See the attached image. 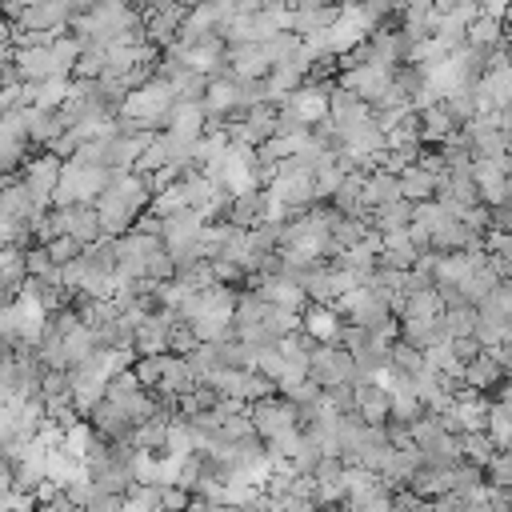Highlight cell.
Here are the masks:
<instances>
[{"mask_svg":"<svg viewBox=\"0 0 512 512\" xmlns=\"http://www.w3.org/2000/svg\"><path fill=\"white\" fill-rule=\"evenodd\" d=\"M352 396H356V416L372 428H384V420L392 416V396L372 380V376H356L352 384Z\"/></svg>","mask_w":512,"mask_h":512,"instance_id":"obj_4","label":"cell"},{"mask_svg":"<svg viewBox=\"0 0 512 512\" xmlns=\"http://www.w3.org/2000/svg\"><path fill=\"white\" fill-rule=\"evenodd\" d=\"M228 512H268V496L256 504H228Z\"/></svg>","mask_w":512,"mask_h":512,"instance_id":"obj_21","label":"cell"},{"mask_svg":"<svg viewBox=\"0 0 512 512\" xmlns=\"http://www.w3.org/2000/svg\"><path fill=\"white\" fill-rule=\"evenodd\" d=\"M204 104L200 100H176V108L168 112V132L176 136H188V140H200L204 132Z\"/></svg>","mask_w":512,"mask_h":512,"instance_id":"obj_9","label":"cell"},{"mask_svg":"<svg viewBox=\"0 0 512 512\" xmlns=\"http://www.w3.org/2000/svg\"><path fill=\"white\" fill-rule=\"evenodd\" d=\"M160 508L164 512H188L192 508V492L180 488V484H164L160 488Z\"/></svg>","mask_w":512,"mask_h":512,"instance_id":"obj_17","label":"cell"},{"mask_svg":"<svg viewBox=\"0 0 512 512\" xmlns=\"http://www.w3.org/2000/svg\"><path fill=\"white\" fill-rule=\"evenodd\" d=\"M64 212V236H72L76 244H96L100 240V212H96V204H72V208H60Z\"/></svg>","mask_w":512,"mask_h":512,"instance_id":"obj_6","label":"cell"},{"mask_svg":"<svg viewBox=\"0 0 512 512\" xmlns=\"http://www.w3.org/2000/svg\"><path fill=\"white\" fill-rule=\"evenodd\" d=\"M112 184V172L100 164H80V160H64L60 168V184L52 196V208H72V204H96Z\"/></svg>","mask_w":512,"mask_h":512,"instance_id":"obj_1","label":"cell"},{"mask_svg":"<svg viewBox=\"0 0 512 512\" xmlns=\"http://www.w3.org/2000/svg\"><path fill=\"white\" fill-rule=\"evenodd\" d=\"M432 192H436V172H428V168H412V164L400 172V196H404V200L424 204Z\"/></svg>","mask_w":512,"mask_h":512,"instance_id":"obj_13","label":"cell"},{"mask_svg":"<svg viewBox=\"0 0 512 512\" xmlns=\"http://www.w3.org/2000/svg\"><path fill=\"white\" fill-rule=\"evenodd\" d=\"M392 512H400V508H392Z\"/></svg>","mask_w":512,"mask_h":512,"instance_id":"obj_22","label":"cell"},{"mask_svg":"<svg viewBox=\"0 0 512 512\" xmlns=\"http://www.w3.org/2000/svg\"><path fill=\"white\" fill-rule=\"evenodd\" d=\"M504 380V368H500V360L492 356V352H476L468 364H464V384L472 388V392H484V388H492V384H500Z\"/></svg>","mask_w":512,"mask_h":512,"instance_id":"obj_10","label":"cell"},{"mask_svg":"<svg viewBox=\"0 0 512 512\" xmlns=\"http://www.w3.org/2000/svg\"><path fill=\"white\" fill-rule=\"evenodd\" d=\"M496 360H500V368H504V376H512V336H508V340L500 344V356H496Z\"/></svg>","mask_w":512,"mask_h":512,"instance_id":"obj_18","label":"cell"},{"mask_svg":"<svg viewBox=\"0 0 512 512\" xmlns=\"http://www.w3.org/2000/svg\"><path fill=\"white\" fill-rule=\"evenodd\" d=\"M16 256H24V252H20V248H12V244H0V272H4V268H8Z\"/></svg>","mask_w":512,"mask_h":512,"instance_id":"obj_20","label":"cell"},{"mask_svg":"<svg viewBox=\"0 0 512 512\" xmlns=\"http://www.w3.org/2000/svg\"><path fill=\"white\" fill-rule=\"evenodd\" d=\"M84 476H88V464H84L80 456H72L64 444L48 452V484L68 488V484H76V480H84Z\"/></svg>","mask_w":512,"mask_h":512,"instance_id":"obj_8","label":"cell"},{"mask_svg":"<svg viewBox=\"0 0 512 512\" xmlns=\"http://www.w3.org/2000/svg\"><path fill=\"white\" fill-rule=\"evenodd\" d=\"M12 32H16V24L0 12V48H8V44H12Z\"/></svg>","mask_w":512,"mask_h":512,"instance_id":"obj_19","label":"cell"},{"mask_svg":"<svg viewBox=\"0 0 512 512\" xmlns=\"http://www.w3.org/2000/svg\"><path fill=\"white\" fill-rule=\"evenodd\" d=\"M300 328H304V332H308L316 344H332V340L340 336V320H336V312H332L328 304H312V308L304 312Z\"/></svg>","mask_w":512,"mask_h":512,"instance_id":"obj_12","label":"cell"},{"mask_svg":"<svg viewBox=\"0 0 512 512\" xmlns=\"http://www.w3.org/2000/svg\"><path fill=\"white\" fill-rule=\"evenodd\" d=\"M24 160H28V140H16V136L0 132V176H12Z\"/></svg>","mask_w":512,"mask_h":512,"instance_id":"obj_14","label":"cell"},{"mask_svg":"<svg viewBox=\"0 0 512 512\" xmlns=\"http://www.w3.org/2000/svg\"><path fill=\"white\" fill-rule=\"evenodd\" d=\"M392 200H400V176L376 168V172L364 180V208H384V204H392Z\"/></svg>","mask_w":512,"mask_h":512,"instance_id":"obj_11","label":"cell"},{"mask_svg":"<svg viewBox=\"0 0 512 512\" xmlns=\"http://www.w3.org/2000/svg\"><path fill=\"white\" fill-rule=\"evenodd\" d=\"M256 292H260L268 304L288 308V312H300V304L308 300L304 284H300V280H292V276H260V280H256Z\"/></svg>","mask_w":512,"mask_h":512,"instance_id":"obj_5","label":"cell"},{"mask_svg":"<svg viewBox=\"0 0 512 512\" xmlns=\"http://www.w3.org/2000/svg\"><path fill=\"white\" fill-rule=\"evenodd\" d=\"M484 480L492 484V488H500V492H512V452H496L488 464H484Z\"/></svg>","mask_w":512,"mask_h":512,"instance_id":"obj_15","label":"cell"},{"mask_svg":"<svg viewBox=\"0 0 512 512\" xmlns=\"http://www.w3.org/2000/svg\"><path fill=\"white\" fill-rule=\"evenodd\" d=\"M12 64H16V72H20L24 84H44V80L56 76V60H52L48 48H16Z\"/></svg>","mask_w":512,"mask_h":512,"instance_id":"obj_7","label":"cell"},{"mask_svg":"<svg viewBox=\"0 0 512 512\" xmlns=\"http://www.w3.org/2000/svg\"><path fill=\"white\" fill-rule=\"evenodd\" d=\"M60 168H64V160L52 156V152H44V156H36V160H24V188L32 192V200H36L40 208L52 204L56 184H60Z\"/></svg>","mask_w":512,"mask_h":512,"instance_id":"obj_3","label":"cell"},{"mask_svg":"<svg viewBox=\"0 0 512 512\" xmlns=\"http://www.w3.org/2000/svg\"><path fill=\"white\" fill-rule=\"evenodd\" d=\"M356 376H360V368H356V356L348 348H340V344H316V352L308 360V380L312 384H320L328 392V388L352 384Z\"/></svg>","mask_w":512,"mask_h":512,"instance_id":"obj_2","label":"cell"},{"mask_svg":"<svg viewBox=\"0 0 512 512\" xmlns=\"http://www.w3.org/2000/svg\"><path fill=\"white\" fill-rule=\"evenodd\" d=\"M44 248H48V256H52V264H56V268L72 264V260L84 252V244H76L72 236H56V240H52V244H44Z\"/></svg>","mask_w":512,"mask_h":512,"instance_id":"obj_16","label":"cell"}]
</instances>
